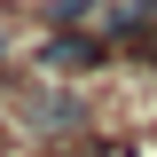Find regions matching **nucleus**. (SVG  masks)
<instances>
[{"label":"nucleus","instance_id":"f257e3e1","mask_svg":"<svg viewBox=\"0 0 157 157\" xmlns=\"http://www.w3.org/2000/svg\"><path fill=\"white\" fill-rule=\"evenodd\" d=\"M24 118L47 126V134H71V126H78V102H71V94H32V102H24Z\"/></svg>","mask_w":157,"mask_h":157},{"label":"nucleus","instance_id":"f03ea898","mask_svg":"<svg viewBox=\"0 0 157 157\" xmlns=\"http://www.w3.org/2000/svg\"><path fill=\"white\" fill-rule=\"evenodd\" d=\"M0 55H8V32H0Z\"/></svg>","mask_w":157,"mask_h":157}]
</instances>
